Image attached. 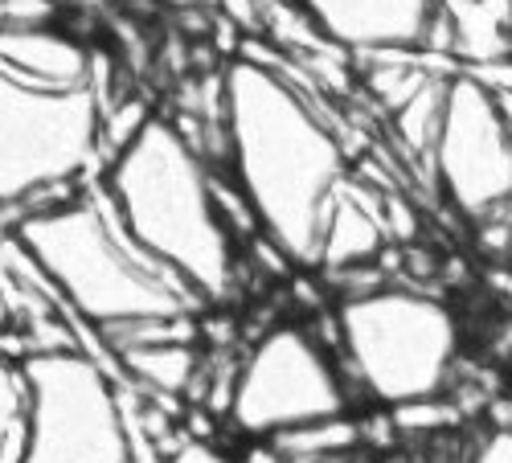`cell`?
<instances>
[{"instance_id": "11", "label": "cell", "mask_w": 512, "mask_h": 463, "mask_svg": "<svg viewBox=\"0 0 512 463\" xmlns=\"http://www.w3.org/2000/svg\"><path fill=\"white\" fill-rule=\"evenodd\" d=\"M386 234H390V222H386L381 201H373V193H365L349 177L345 189L336 193L332 209H328L316 267H324L332 275L369 267V263L381 259V250H386Z\"/></svg>"}, {"instance_id": "16", "label": "cell", "mask_w": 512, "mask_h": 463, "mask_svg": "<svg viewBox=\"0 0 512 463\" xmlns=\"http://www.w3.org/2000/svg\"><path fill=\"white\" fill-rule=\"evenodd\" d=\"M156 5H164V9H177V13H193V9L209 5V0H156Z\"/></svg>"}, {"instance_id": "1", "label": "cell", "mask_w": 512, "mask_h": 463, "mask_svg": "<svg viewBox=\"0 0 512 463\" xmlns=\"http://www.w3.org/2000/svg\"><path fill=\"white\" fill-rule=\"evenodd\" d=\"M226 164L259 218L263 242L287 263L316 267L320 234L349 160L328 119L267 58L242 54L222 70Z\"/></svg>"}, {"instance_id": "2", "label": "cell", "mask_w": 512, "mask_h": 463, "mask_svg": "<svg viewBox=\"0 0 512 463\" xmlns=\"http://www.w3.org/2000/svg\"><path fill=\"white\" fill-rule=\"evenodd\" d=\"M5 230L62 308L95 328L107 349L148 332H193L201 300L132 238L99 177L9 218Z\"/></svg>"}, {"instance_id": "9", "label": "cell", "mask_w": 512, "mask_h": 463, "mask_svg": "<svg viewBox=\"0 0 512 463\" xmlns=\"http://www.w3.org/2000/svg\"><path fill=\"white\" fill-rule=\"evenodd\" d=\"M345 54H439L443 0H291Z\"/></svg>"}, {"instance_id": "14", "label": "cell", "mask_w": 512, "mask_h": 463, "mask_svg": "<svg viewBox=\"0 0 512 463\" xmlns=\"http://www.w3.org/2000/svg\"><path fill=\"white\" fill-rule=\"evenodd\" d=\"M164 463H246V459H234L230 451L213 447L205 439H185V443H177L173 451L164 455Z\"/></svg>"}, {"instance_id": "4", "label": "cell", "mask_w": 512, "mask_h": 463, "mask_svg": "<svg viewBox=\"0 0 512 463\" xmlns=\"http://www.w3.org/2000/svg\"><path fill=\"white\" fill-rule=\"evenodd\" d=\"M336 341L369 398L406 410L443 398L459 361V320L426 291L373 283L340 300Z\"/></svg>"}, {"instance_id": "8", "label": "cell", "mask_w": 512, "mask_h": 463, "mask_svg": "<svg viewBox=\"0 0 512 463\" xmlns=\"http://www.w3.org/2000/svg\"><path fill=\"white\" fill-rule=\"evenodd\" d=\"M431 168L467 222L512 209V128L496 91L472 70H455L447 82Z\"/></svg>"}, {"instance_id": "6", "label": "cell", "mask_w": 512, "mask_h": 463, "mask_svg": "<svg viewBox=\"0 0 512 463\" xmlns=\"http://www.w3.org/2000/svg\"><path fill=\"white\" fill-rule=\"evenodd\" d=\"M21 361L33 386V431L21 463H136L119 386L91 353L46 349Z\"/></svg>"}, {"instance_id": "10", "label": "cell", "mask_w": 512, "mask_h": 463, "mask_svg": "<svg viewBox=\"0 0 512 463\" xmlns=\"http://www.w3.org/2000/svg\"><path fill=\"white\" fill-rule=\"evenodd\" d=\"M0 62L9 78L33 82V87H91L95 82V54L58 25L37 29H5L0 37Z\"/></svg>"}, {"instance_id": "7", "label": "cell", "mask_w": 512, "mask_h": 463, "mask_svg": "<svg viewBox=\"0 0 512 463\" xmlns=\"http://www.w3.org/2000/svg\"><path fill=\"white\" fill-rule=\"evenodd\" d=\"M349 390L332 349L304 324H275L242 357L226 398L230 423L250 439H275L345 418Z\"/></svg>"}, {"instance_id": "12", "label": "cell", "mask_w": 512, "mask_h": 463, "mask_svg": "<svg viewBox=\"0 0 512 463\" xmlns=\"http://www.w3.org/2000/svg\"><path fill=\"white\" fill-rule=\"evenodd\" d=\"M119 373L132 382L136 390L164 394V398H181L193 390L197 377V345L193 332H148L119 341L111 349Z\"/></svg>"}, {"instance_id": "13", "label": "cell", "mask_w": 512, "mask_h": 463, "mask_svg": "<svg viewBox=\"0 0 512 463\" xmlns=\"http://www.w3.org/2000/svg\"><path fill=\"white\" fill-rule=\"evenodd\" d=\"M357 431L349 418H328V423H316V427H300V431H287V435H275L271 447L287 459H320V455H336L353 447Z\"/></svg>"}, {"instance_id": "5", "label": "cell", "mask_w": 512, "mask_h": 463, "mask_svg": "<svg viewBox=\"0 0 512 463\" xmlns=\"http://www.w3.org/2000/svg\"><path fill=\"white\" fill-rule=\"evenodd\" d=\"M99 87H33L0 78V197L5 222L25 209L74 193L103 160Z\"/></svg>"}, {"instance_id": "3", "label": "cell", "mask_w": 512, "mask_h": 463, "mask_svg": "<svg viewBox=\"0 0 512 463\" xmlns=\"http://www.w3.org/2000/svg\"><path fill=\"white\" fill-rule=\"evenodd\" d=\"M99 185L123 226L201 304H222L238 287L242 242L218 197V173L173 119H148L132 144L107 156Z\"/></svg>"}, {"instance_id": "15", "label": "cell", "mask_w": 512, "mask_h": 463, "mask_svg": "<svg viewBox=\"0 0 512 463\" xmlns=\"http://www.w3.org/2000/svg\"><path fill=\"white\" fill-rule=\"evenodd\" d=\"M472 463H512V427H496L480 443V451H476Z\"/></svg>"}]
</instances>
